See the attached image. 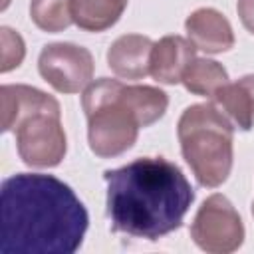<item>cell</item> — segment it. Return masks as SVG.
I'll return each mask as SVG.
<instances>
[{
    "instance_id": "cell-1",
    "label": "cell",
    "mask_w": 254,
    "mask_h": 254,
    "mask_svg": "<svg viewBox=\"0 0 254 254\" xmlns=\"http://www.w3.org/2000/svg\"><path fill=\"white\" fill-rule=\"evenodd\" d=\"M2 254H73L87 230V210L64 181L18 173L0 187Z\"/></svg>"
},
{
    "instance_id": "cell-2",
    "label": "cell",
    "mask_w": 254,
    "mask_h": 254,
    "mask_svg": "<svg viewBox=\"0 0 254 254\" xmlns=\"http://www.w3.org/2000/svg\"><path fill=\"white\" fill-rule=\"evenodd\" d=\"M103 179L111 228L137 238L157 240L177 230L194 198L183 171L163 157L135 159Z\"/></svg>"
},
{
    "instance_id": "cell-3",
    "label": "cell",
    "mask_w": 254,
    "mask_h": 254,
    "mask_svg": "<svg viewBox=\"0 0 254 254\" xmlns=\"http://www.w3.org/2000/svg\"><path fill=\"white\" fill-rule=\"evenodd\" d=\"M177 135L183 157L202 187H220L232 169V123L214 103L183 111Z\"/></svg>"
},
{
    "instance_id": "cell-4",
    "label": "cell",
    "mask_w": 254,
    "mask_h": 254,
    "mask_svg": "<svg viewBox=\"0 0 254 254\" xmlns=\"http://www.w3.org/2000/svg\"><path fill=\"white\" fill-rule=\"evenodd\" d=\"M81 105L87 117L89 149L97 157L111 159L133 147L143 125L125 83L101 77L85 87Z\"/></svg>"
},
{
    "instance_id": "cell-5",
    "label": "cell",
    "mask_w": 254,
    "mask_h": 254,
    "mask_svg": "<svg viewBox=\"0 0 254 254\" xmlns=\"http://www.w3.org/2000/svg\"><path fill=\"white\" fill-rule=\"evenodd\" d=\"M194 244L210 254H228L242 246L244 224L232 202L224 194H210L194 214L190 224Z\"/></svg>"
},
{
    "instance_id": "cell-6",
    "label": "cell",
    "mask_w": 254,
    "mask_h": 254,
    "mask_svg": "<svg viewBox=\"0 0 254 254\" xmlns=\"http://www.w3.org/2000/svg\"><path fill=\"white\" fill-rule=\"evenodd\" d=\"M62 111H42L24 119L16 129L20 159L30 167H56L67 151L65 131L60 121Z\"/></svg>"
},
{
    "instance_id": "cell-7",
    "label": "cell",
    "mask_w": 254,
    "mask_h": 254,
    "mask_svg": "<svg viewBox=\"0 0 254 254\" xmlns=\"http://www.w3.org/2000/svg\"><path fill=\"white\" fill-rule=\"evenodd\" d=\"M40 75L60 93H77L91 83L93 56L87 48L58 42L48 44L38 58Z\"/></svg>"
},
{
    "instance_id": "cell-8",
    "label": "cell",
    "mask_w": 254,
    "mask_h": 254,
    "mask_svg": "<svg viewBox=\"0 0 254 254\" xmlns=\"http://www.w3.org/2000/svg\"><path fill=\"white\" fill-rule=\"evenodd\" d=\"M2 131H14L24 119L42 111H60V103L30 85H2L0 89Z\"/></svg>"
},
{
    "instance_id": "cell-9",
    "label": "cell",
    "mask_w": 254,
    "mask_h": 254,
    "mask_svg": "<svg viewBox=\"0 0 254 254\" xmlns=\"http://www.w3.org/2000/svg\"><path fill=\"white\" fill-rule=\"evenodd\" d=\"M189 40L196 50L206 54H222L234 46L230 22L214 8H198L185 22Z\"/></svg>"
},
{
    "instance_id": "cell-10",
    "label": "cell",
    "mask_w": 254,
    "mask_h": 254,
    "mask_svg": "<svg viewBox=\"0 0 254 254\" xmlns=\"http://www.w3.org/2000/svg\"><path fill=\"white\" fill-rule=\"evenodd\" d=\"M153 42L141 34L119 36L107 50V64L121 79H141L151 73Z\"/></svg>"
},
{
    "instance_id": "cell-11",
    "label": "cell",
    "mask_w": 254,
    "mask_h": 254,
    "mask_svg": "<svg viewBox=\"0 0 254 254\" xmlns=\"http://www.w3.org/2000/svg\"><path fill=\"white\" fill-rule=\"evenodd\" d=\"M196 48L190 40L181 36H165L157 44H153L151 52V75L161 81L175 85L183 79L185 69L194 62Z\"/></svg>"
},
{
    "instance_id": "cell-12",
    "label": "cell",
    "mask_w": 254,
    "mask_h": 254,
    "mask_svg": "<svg viewBox=\"0 0 254 254\" xmlns=\"http://www.w3.org/2000/svg\"><path fill=\"white\" fill-rule=\"evenodd\" d=\"M214 105L238 129L248 131L254 125V75H244L234 83H224L214 95Z\"/></svg>"
},
{
    "instance_id": "cell-13",
    "label": "cell",
    "mask_w": 254,
    "mask_h": 254,
    "mask_svg": "<svg viewBox=\"0 0 254 254\" xmlns=\"http://www.w3.org/2000/svg\"><path fill=\"white\" fill-rule=\"evenodd\" d=\"M129 0H71V18L81 30L103 32L111 28Z\"/></svg>"
},
{
    "instance_id": "cell-14",
    "label": "cell",
    "mask_w": 254,
    "mask_h": 254,
    "mask_svg": "<svg viewBox=\"0 0 254 254\" xmlns=\"http://www.w3.org/2000/svg\"><path fill=\"white\" fill-rule=\"evenodd\" d=\"M181 81L185 83V87L190 93L202 95V97H212L224 83H228V73L218 62L200 58V60L190 62V65L185 69Z\"/></svg>"
},
{
    "instance_id": "cell-15",
    "label": "cell",
    "mask_w": 254,
    "mask_h": 254,
    "mask_svg": "<svg viewBox=\"0 0 254 254\" xmlns=\"http://www.w3.org/2000/svg\"><path fill=\"white\" fill-rule=\"evenodd\" d=\"M30 18L44 32H62L73 22L71 0H32Z\"/></svg>"
},
{
    "instance_id": "cell-16",
    "label": "cell",
    "mask_w": 254,
    "mask_h": 254,
    "mask_svg": "<svg viewBox=\"0 0 254 254\" xmlns=\"http://www.w3.org/2000/svg\"><path fill=\"white\" fill-rule=\"evenodd\" d=\"M0 32H2L0 34V44H2L0 69H2V73H6V71H10V69H14V67H18L22 64L24 54H26V46H24V40H22V36L18 32H14V30H10L6 26Z\"/></svg>"
},
{
    "instance_id": "cell-17",
    "label": "cell",
    "mask_w": 254,
    "mask_h": 254,
    "mask_svg": "<svg viewBox=\"0 0 254 254\" xmlns=\"http://www.w3.org/2000/svg\"><path fill=\"white\" fill-rule=\"evenodd\" d=\"M236 10H238L242 26L250 34H254V0H238L236 2Z\"/></svg>"
},
{
    "instance_id": "cell-18",
    "label": "cell",
    "mask_w": 254,
    "mask_h": 254,
    "mask_svg": "<svg viewBox=\"0 0 254 254\" xmlns=\"http://www.w3.org/2000/svg\"><path fill=\"white\" fill-rule=\"evenodd\" d=\"M252 214H254V202H252Z\"/></svg>"
}]
</instances>
